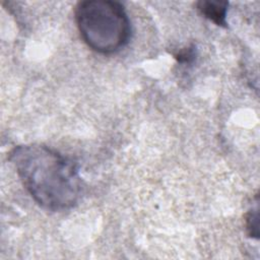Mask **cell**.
I'll return each mask as SVG.
<instances>
[{
    "instance_id": "1",
    "label": "cell",
    "mask_w": 260,
    "mask_h": 260,
    "mask_svg": "<svg viewBox=\"0 0 260 260\" xmlns=\"http://www.w3.org/2000/svg\"><path fill=\"white\" fill-rule=\"evenodd\" d=\"M9 159L22 185L44 209L72 208L81 195V179L73 160L43 144L14 147Z\"/></svg>"
},
{
    "instance_id": "2",
    "label": "cell",
    "mask_w": 260,
    "mask_h": 260,
    "mask_svg": "<svg viewBox=\"0 0 260 260\" xmlns=\"http://www.w3.org/2000/svg\"><path fill=\"white\" fill-rule=\"evenodd\" d=\"M75 20L81 39L96 53H117L130 40V20L123 5L116 1H81L75 8Z\"/></svg>"
},
{
    "instance_id": "3",
    "label": "cell",
    "mask_w": 260,
    "mask_h": 260,
    "mask_svg": "<svg viewBox=\"0 0 260 260\" xmlns=\"http://www.w3.org/2000/svg\"><path fill=\"white\" fill-rule=\"evenodd\" d=\"M199 12L215 24L225 26V16L229 3L225 1H208L202 0L196 3Z\"/></svg>"
},
{
    "instance_id": "4",
    "label": "cell",
    "mask_w": 260,
    "mask_h": 260,
    "mask_svg": "<svg viewBox=\"0 0 260 260\" xmlns=\"http://www.w3.org/2000/svg\"><path fill=\"white\" fill-rule=\"evenodd\" d=\"M246 225H247L249 235L251 237L258 238V235H259V232H258V200L256 202L255 207H252V209H250L247 214Z\"/></svg>"
}]
</instances>
